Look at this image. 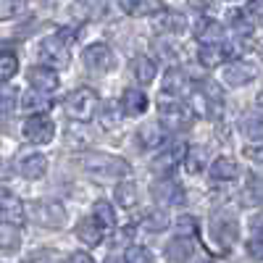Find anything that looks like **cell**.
Here are the masks:
<instances>
[{"label": "cell", "mask_w": 263, "mask_h": 263, "mask_svg": "<svg viewBox=\"0 0 263 263\" xmlns=\"http://www.w3.org/2000/svg\"><path fill=\"white\" fill-rule=\"evenodd\" d=\"M82 168L87 174H92V177H103V179H116L129 174V163L119 156H111V153H84Z\"/></svg>", "instance_id": "1"}, {"label": "cell", "mask_w": 263, "mask_h": 263, "mask_svg": "<svg viewBox=\"0 0 263 263\" xmlns=\"http://www.w3.org/2000/svg\"><path fill=\"white\" fill-rule=\"evenodd\" d=\"M98 95L90 90V87H79V90H74V92H69L66 95V100H63V111H66V116H69L71 121H90L92 116H95V111H98Z\"/></svg>", "instance_id": "2"}, {"label": "cell", "mask_w": 263, "mask_h": 263, "mask_svg": "<svg viewBox=\"0 0 263 263\" xmlns=\"http://www.w3.org/2000/svg\"><path fill=\"white\" fill-rule=\"evenodd\" d=\"M40 58L45 61L50 69H66L71 61L69 55V42H66L61 34H53V37H45V40H40V48H37Z\"/></svg>", "instance_id": "3"}, {"label": "cell", "mask_w": 263, "mask_h": 263, "mask_svg": "<svg viewBox=\"0 0 263 263\" xmlns=\"http://www.w3.org/2000/svg\"><path fill=\"white\" fill-rule=\"evenodd\" d=\"M34 221L45 229H61L66 224V208L58 200H37L32 203Z\"/></svg>", "instance_id": "4"}, {"label": "cell", "mask_w": 263, "mask_h": 263, "mask_svg": "<svg viewBox=\"0 0 263 263\" xmlns=\"http://www.w3.org/2000/svg\"><path fill=\"white\" fill-rule=\"evenodd\" d=\"M237 234H239V227L232 216H224V213H216L211 218V237H213V242L221 248L224 253L237 242Z\"/></svg>", "instance_id": "5"}, {"label": "cell", "mask_w": 263, "mask_h": 263, "mask_svg": "<svg viewBox=\"0 0 263 263\" xmlns=\"http://www.w3.org/2000/svg\"><path fill=\"white\" fill-rule=\"evenodd\" d=\"M24 135L29 142H37V145H45L53 140L55 135V124L45 116V114H37V116H29L24 121Z\"/></svg>", "instance_id": "6"}, {"label": "cell", "mask_w": 263, "mask_h": 263, "mask_svg": "<svg viewBox=\"0 0 263 263\" xmlns=\"http://www.w3.org/2000/svg\"><path fill=\"white\" fill-rule=\"evenodd\" d=\"M150 195L156 197V203H161V205H179V203H184V190H182V184L174 182V179H168V177L153 182Z\"/></svg>", "instance_id": "7"}, {"label": "cell", "mask_w": 263, "mask_h": 263, "mask_svg": "<svg viewBox=\"0 0 263 263\" xmlns=\"http://www.w3.org/2000/svg\"><path fill=\"white\" fill-rule=\"evenodd\" d=\"M27 79L29 84L34 87V92H42V95H50L58 90V74L50 69V66H32L27 71Z\"/></svg>", "instance_id": "8"}, {"label": "cell", "mask_w": 263, "mask_h": 263, "mask_svg": "<svg viewBox=\"0 0 263 263\" xmlns=\"http://www.w3.org/2000/svg\"><path fill=\"white\" fill-rule=\"evenodd\" d=\"M187 153H190V147L184 145V142H171L158 158H153V171H163V174H168L177 163H182L184 158H187Z\"/></svg>", "instance_id": "9"}, {"label": "cell", "mask_w": 263, "mask_h": 263, "mask_svg": "<svg viewBox=\"0 0 263 263\" xmlns=\"http://www.w3.org/2000/svg\"><path fill=\"white\" fill-rule=\"evenodd\" d=\"M84 63H87V69H92V71H111L114 69V50L108 48V45H90L84 50Z\"/></svg>", "instance_id": "10"}, {"label": "cell", "mask_w": 263, "mask_h": 263, "mask_svg": "<svg viewBox=\"0 0 263 263\" xmlns=\"http://www.w3.org/2000/svg\"><path fill=\"white\" fill-rule=\"evenodd\" d=\"M0 216H3L8 224L24 221V203H21V197H16L6 187H0Z\"/></svg>", "instance_id": "11"}, {"label": "cell", "mask_w": 263, "mask_h": 263, "mask_svg": "<svg viewBox=\"0 0 263 263\" xmlns=\"http://www.w3.org/2000/svg\"><path fill=\"white\" fill-rule=\"evenodd\" d=\"M195 37L200 45H221L224 42V27L213 18H200L195 27Z\"/></svg>", "instance_id": "12"}, {"label": "cell", "mask_w": 263, "mask_h": 263, "mask_svg": "<svg viewBox=\"0 0 263 263\" xmlns=\"http://www.w3.org/2000/svg\"><path fill=\"white\" fill-rule=\"evenodd\" d=\"M255 79V69L245 61H234V63H227L224 66V82L229 87H242L248 82Z\"/></svg>", "instance_id": "13"}, {"label": "cell", "mask_w": 263, "mask_h": 263, "mask_svg": "<svg viewBox=\"0 0 263 263\" xmlns=\"http://www.w3.org/2000/svg\"><path fill=\"white\" fill-rule=\"evenodd\" d=\"M232 55V50L224 45H200V50H197V61H200L205 69H216V66L227 63V58Z\"/></svg>", "instance_id": "14"}, {"label": "cell", "mask_w": 263, "mask_h": 263, "mask_svg": "<svg viewBox=\"0 0 263 263\" xmlns=\"http://www.w3.org/2000/svg\"><path fill=\"white\" fill-rule=\"evenodd\" d=\"M103 227L95 221V218H84V221H79L77 227V237H79V242L87 245V248H98L103 242Z\"/></svg>", "instance_id": "15"}, {"label": "cell", "mask_w": 263, "mask_h": 263, "mask_svg": "<svg viewBox=\"0 0 263 263\" xmlns=\"http://www.w3.org/2000/svg\"><path fill=\"white\" fill-rule=\"evenodd\" d=\"M195 253V245L190 237H174L171 242L166 245V258L171 263H187Z\"/></svg>", "instance_id": "16"}, {"label": "cell", "mask_w": 263, "mask_h": 263, "mask_svg": "<svg viewBox=\"0 0 263 263\" xmlns=\"http://www.w3.org/2000/svg\"><path fill=\"white\" fill-rule=\"evenodd\" d=\"M121 11L126 16H153V13H161L163 3L161 0H121Z\"/></svg>", "instance_id": "17"}, {"label": "cell", "mask_w": 263, "mask_h": 263, "mask_svg": "<svg viewBox=\"0 0 263 263\" xmlns=\"http://www.w3.org/2000/svg\"><path fill=\"white\" fill-rule=\"evenodd\" d=\"M18 171H21V177H27V179H42L45 171H48V158L42 156V153L27 156L24 161L18 163Z\"/></svg>", "instance_id": "18"}, {"label": "cell", "mask_w": 263, "mask_h": 263, "mask_svg": "<svg viewBox=\"0 0 263 263\" xmlns=\"http://www.w3.org/2000/svg\"><path fill=\"white\" fill-rule=\"evenodd\" d=\"M184 90H187V74L174 66V69H168V71L163 74V95L177 98V95H182Z\"/></svg>", "instance_id": "19"}, {"label": "cell", "mask_w": 263, "mask_h": 263, "mask_svg": "<svg viewBox=\"0 0 263 263\" xmlns=\"http://www.w3.org/2000/svg\"><path fill=\"white\" fill-rule=\"evenodd\" d=\"M237 163L229 158V156H218L216 161H213V166H211V179H216V182H232V179H237Z\"/></svg>", "instance_id": "20"}, {"label": "cell", "mask_w": 263, "mask_h": 263, "mask_svg": "<svg viewBox=\"0 0 263 263\" xmlns=\"http://www.w3.org/2000/svg\"><path fill=\"white\" fill-rule=\"evenodd\" d=\"M121 108H124L126 116H140L147 108V95L140 92V90H126L121 95Z\"/></svg>", "instance_id": "21"}, {"label": "cell", "mask_w": 263, "mask_h": 263, "mask_svg": "<svg viewBox=\"0 0 263 263\" xmlns=\"http://www.w3.org/2000/svg\"><path fill=\"white\" fill-rule=\"evenodd\" d=\"M156 27H158L161 32L179 34V32L187 29V18H184V13H177V11H163V13H158V18H156Z\"/></svg>", "instance_id": "22"}, {"label": "cell", "mask_w": 263, "mask_h": 263, "mask_svg": "<svg viewBox=\"0 0 263 263\" xmlns=\"http://www.w3.org/2000/svg\"><path fill=\"white\" fill-rule=\"evenodd\" d=\"M161 121L168 129H184L190 124V111H187V108H163V111H161Z\"/></svg>", "instance_id": "23"}, {"label": "cell", "mask_w": 263, "mask_h": 263, "mask_svg": "<svg viewBox=\"0 0 263 263\" xmlns=\"http://www.w3.org/2000/svg\"><path fill=\"white\" fill-rule=\"evenodd\" d=\"M132 74H135V79H137V82L150 84L153 79H156V66H153V61H150V58L137 55L135 61H132Z\"/></svg>", "instance_id": "24"}, {"label": "cell", "mask_w": 263, "mask_h": 263, "mask_svg": "<svg viewBox=\"0 0 263 263\" xmlns=\"http://www.w3.org/2000/svg\"><path fill=\"white\" fill-rule=\"evenodd\" d=\"M121 103H116V100H108V103H103L100 105V124L105 126V129H116L119 124H121Z\"/></svg>", "instance_id": "25"}, {"label": "cell", "mask_w": 263, "mask_h": 263, "mask_svg": "<svg viewBox=\"0 0 263 263\" xmlns=\"http://www.w3.org/2000/svg\"><path fill=\"white\" fill-rule=\"evenodd\" d=\"M21 245V232L16 229V224L0 221V250H16Z\"/></svg>", "instance_id": "26"}, {"label": "cell", "mask_w": 263, "mask_h": 263, "mask_svg": "<svg viewBox=\"0 0 263 263\" xmlns=\"http://www.w3.org/2000/svg\"><path fill=\"white\" fill-rule=\"evenodd\" d=\"M239 132L248 137V140H263V119L255 114H248L239 119Z\"/></svg>", "instance_id": "27"}, {"label": "cell", "mask_w": 263, "mask_h": 263, "mask_svg": "<svg viewBox=\"0 0 263 263\" xmlns=\"http://www.w3.org/2000/svg\"><path fill=\"white\" fill-rule=\"evenodd\" d=\"M190 105H192V111H195V114L208 116V119H216L218 114H221V105L213 103V100H208V98H203L200 92H195V95H192Z\"/></svg>", "instance_id": "28"}, {"label": "cell", "mask_w": 263, "mask_h": 263, "mask_svg": "<svg viewBox=\"0 0 263 263\" xmlns=\"http://www.w3.org/2000/svg\"><path fill=\"white\" fill-rule=\"evenodd\" d=\"M21 108L24 111H29V114H45L48 108H50V98L48 95H42V92H27L24 95V100H21Z\"/></svg>", "instance_id": "29"}, {"label": "cell", "mask_w": 263, "mask_h": 263, "mask_svg": "<svg viewBox=\"0 0 263 263\" xmlns=\"http://www.w3.org/2000/svg\"><path fill=\"white\" fill-rule=\"evenodd\" d=\"M92 213H95V221H98L103 229H114V224H116V213H114L111 203L98 200V203L92 205Z\"/></svg>", "instance_id": "30"}, {"label": "cell", "mask_w": 263, "mask_h": 263, "mask_svg": "<svg viewBox=\"0 0 263 263\" xmlns=\"http://www.w3.org/2000/svg\"><path fill=\"white\" fill-rule=\"evenodd\" d=\"M140 142L145 147H158L163 142V126L161 124H145L140 129Z\"/></svg>", "instance_id": "31"}, {"label": "cell", "mask_w": 263, "mask_h": 263, "mask_svg": "<svg viewBox=\"0 0 263 263\" xmlns=\"http://www.w3.org/2000/svg\"><path fill=\"white\" fill-rule=\"evenodd\" d=\"M116 203L121 208H135L137 205V187L132 182H121L116 187Z\"/></svg>", "instance_id": "32"}, {"label": "cell", "mask_w": 263, "mask_h": 263, "mask_svg": "<svg viewBox=\"0 0 263 263\" xmlns=\"http://www.w3.org/2000/svg\"><path fill=\"white\" fill-rule=\"evenodd\" d=\"M142 227L150 229V232H161V229L168 227V216H166L163 211H147V213L142 216Z\"/></svg>", "instance_id": "33"}, {"label": "cell", "mask_w": 263, "mask_h": 263, "mask_svg": "<svg viewBox=\"0 0 263 263\" xmlns=\"http://www.w3.org/2000/svg\"><path fill=\"white\" fill-rule=\"evenodd\" d=\"M16 69H18V58L8 50L0 53V82H8L16 74Z\"/></svg>", "instance_id": "34"}, {"label": "cell", "mask_w": 263, "mask_h": 263, "mask_svg": "<svg viewBox=\"0 0 263 263\" xmlns=\"http://www.w3.org/2000/svg\"><path fill=\"white\" fill-rule=\"evenodd\" d=\"M203 166H205V150H203V147H192V150L187 153V158H184V168H187L190 174H200Z\"/></svg>", "instance_id": "35"}, {"label": "cell", "mask_w": 263, "mask_h": 263, "mask_svg": "<svg viewBox=\"0 0 263 263\" xmlns=\"http://www.w3.org/2000/svg\"><path fill=\"white\" fill-rule=\"evenodd\" d=\"M197 92H200L203 98H208V100H213V103H218V105L224 103L221 87H218V84H213L211 79H203V82H197Z\"/></svg>", "instance_id": "36"}, {"label": "cell", "mask_w": 263, "mask_h": 263, "mask_svg": "<svg viewBox=\"0 0 263 263\" xmlns=\"http://www.w3.org/2000/svg\"><path fill=\"white\" fill-rule=\"evenodd\" d=\"M24 8H27V6H24V0H0V21L16 18Z\"/></svg>", "instance_id": "37"}, {"label": "cell", "mask_w": 263, "mask_h": 263, "mask_svg": "<svg viewBox=\"0 0 263 263\" xmlns=\"http://www.w3.org/2000/svg\"><path fill=\"white\" fill-rule=\"evenodd\" d=\"M124 263H153V253L142 245H132L124 255Z\"/></svg>", "instance_id": "38"}, {"label": "cell", "mask_w": 263, "mask_h": 263, "mask_svg": "<svg viewBox=\"0 0 263 263\" xmlns=\"http://www.w3.org/2000/svg\"><path fill=\"white\" fill-rule=\"evenodd\" d=\"M66 140H69V147L77 150V147H87V145H90L92 142V135H90V132H84V129L79 132L77 126H71L69 135H66Z\"/></svg>", "instance_id": "39"}, {"label": "cell", "mask_w": 263, "mask_h": 263, "mask_svg": "<svg viewBox=\"0 0 263 263\" xmlns=\"http://www.w3.org/2000/svg\"><path fill=\"white\" fill-rule=\"evenodd\" d=\"M16 105V90H0V114L11 111Z\"/></svg>", "instance_id": "40"}, {"label": "cell", "mask_w": 263, "mask_h": 263, "mask_svg": "<svg viewBox=\"0 0 263 263\" xmlns=\"http://www.w3.org/2000/svg\"><path fill=\"white\" fill-rule=\"evenodd\" d=\"M248 255L253 260H263V239H250L248 242Z\"/></svg>", "instance_id": "41"}, {"label": "cell", "mask_w": 263, "mask_h": 263, "mask_svg": "<svg viewBox=\"0 0 263 263\" xmlns=\"http://www.w3.org/2000/svg\"><path fill=\"white\" fill-rule=\"evenodd\" d=\"M245 156H248L250 161H255V163H263V142L248 145V147H245Z\"/></svg>", "instance_id": "42"}, {"label": "cell", "mask_w": 263, "mask_h": 263, "mask_svg": "<svg viewBox=\"0 0 263 263\" xmlns=\"http://www.w3.org/2000/svg\"><path fill=\"white\" fill-rule=\"evenodd\" d=\"M187 6L197 13H203V11H211L213 8V0H187Z\"/></svg>", "instance_id": "43"}, {"label": "cell", "mask_w": 263, "mask_h": 263, "mask_svg": "<svg viewBox=\"0 0 263 263\" xmlns=\"http://www.w3.org/2000/svg\"><path fill=\"white\" fill-rule=\"evenodd\" d=\"M250 229H253V234L263 237V211H258V213L250 218Z\"/></svg>", "instance_id": "44"}, {"label": "cell", "mask_w": 263, "mask_h": 263, "mask_svg": "<svg viewBox=\"0 0 263 263\" xmlns=\"http://www.w3.org/2000/svg\"><path fill=\"white\" fill-rule=\"evenodd\" d=\"M177 224H179V229H182V232H187V237L195 232V218H192V216H182Z\"/></svg>", "instance_id": "45"}, {"label": "cell", "mask_w": 263, "mask_h": 263, "mask_svg": "<svg viewBox=\"0 0 263 263\" xmlns=\"http://www.w3.org/2000/svg\"><path fill=\"white\" fill-rule=\"evenodd\" d=\"M66 263H95V260H92V255H87V253H74V255H69Z\"/></svg>", "instance_id": "46"}, {"label": "cell", "mask_w": 263, "mask_h": 263, "mask_svg": "<svg viewBox=\"0 0 263 263\" xmlns=\"http://www.w3.org/2000/svg\"><path fill=\"white\" fill-rule=\"evenodd\" d=\"M258 103H260V105H263V92H260V95H258Z\"/></svg>", "instance_id": "47"}, {"label": "cell", "mask_w": 263, "mask_h": 263, "mask_svg": "<svg viewBox=\"0 0 263 263\" xmlns=\"http://www.w3.org/2000/svg\"><path fill=\"white\" fill-rule=\"evenodd\" d=\"M203 263H211V260H203Z\"/></svg>", "instance_id": "48"}]
</instances>
